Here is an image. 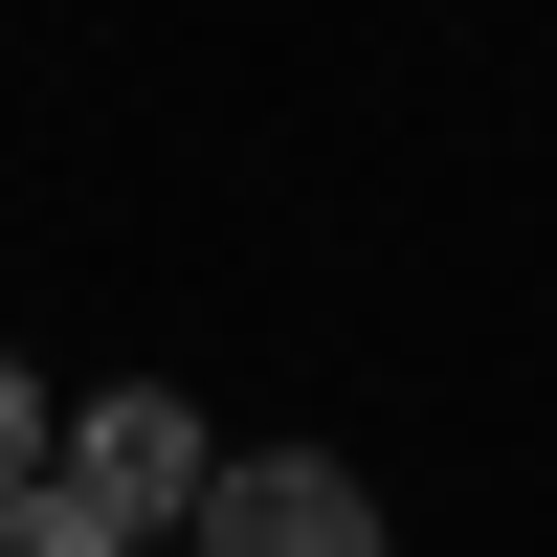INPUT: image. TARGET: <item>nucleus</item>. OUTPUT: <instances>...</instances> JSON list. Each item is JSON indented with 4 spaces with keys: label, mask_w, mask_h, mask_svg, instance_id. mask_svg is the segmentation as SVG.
<instances>
[{
    "label": "nucleus",
    "mask_w": 557,
    "mask_h": 557,
    "mask_svg": "<svg viewBox=\"0 0 557 557\" xmlns=\"http://www.w3.org/2000/svg\"><path fill=\"white\" fill-rule=\"evenodd\" d=\"M0 557H134V535L89 513V491H0Z\"/></svg>",
    "instance_id": "3"
},
{
    "label": "nucleus",
    "mask_w": 557,
    "mask_h": 557,
    "mask_svg": "<svg viewBox=\"0 0 557 557\" xmlns=\"http://www.w3.org/2000/svg\"><path fill=\"white\" fill-rule=\"evenodd\" d=\"M201 557H401V535H380V491L335 446H223L201 469Z\"/></svg>",
    "instance_id": "2"
},
{
    "label": "nucleus",
    "mask_w": 557,
    "mask_h": 557,
    "mask_svg": "<svg viewBox=\"0 0 557 557\" xmlns=\"http://www.w3.org/2000/svg\"><path fill=\"white\" fill-rule=\"evenodd\" d=\"M45 491H89L112 535H201V401H178V380L67 401V424H45Z\"/></svg>",
    "instance_id": "1"
},
{
    "label": "nucleus",
    "mask_w": 557,
    "mask_h": 557,
    "mask_svg": "<svg viewBox=\"0 0 557 557\" xmlns=\"http://www.w3.org/2000/svg\"><path fill=\"white\" fill-rule=\"evenodd\" d=\"M0 491H45V401H23V357H0Z\"/></svg>",
    "instance_id": "4"
}]
</instances>
